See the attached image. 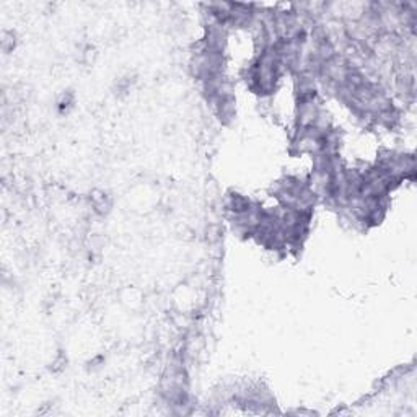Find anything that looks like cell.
I'll list each match as a JSON object with an SVG mask.
<instances>
[{
  "mask_svg": "<svg viewBox=\"0 0 417 417\" xmlns=\"http://www.w3.org/2000/svg\"><path fill=\"white\" fill-rule=\"evenodd\" d=\"M17 34L13 33V31H4L2 33V39H0V48H2V51L5 54H10L13 53V49L17 48Z\"/></svg>",
  "mask_w": 417,
  "mask_h": 417,
  "instance_id": "obj_4",
  "label": "cell"
},
{
  "mask_svg": "<svg viewBox=\"0 0 417 417\" xmlns=\"http://www.w3.org/2000/svg\"><path fill=\"white\" fill-rule=\"evenodd\" d=\"M74 103H75L74 93H72V91H65V93L61 95L59 101H57V108H59L61 113H67L70 108H74Z\"/></svg>",
  "mask_w": 417,
  "mask_h": 417,
  "instance_id": "obj_5",
  "label": "cell"
},
{
  "mask_svg": "<svg viewBox=\"0 0 417 417\" xmlns=\"http://www.w3.org/2000/svg\"><path fill=\"white\" fill-rule=\"evenodd\" d=\"M135 82H137L135 75H130V74L126 75V77L118 78V82H116V88H114L116 95H118V97H121V95H127Z\"/></svg>",
  "mask_w": 417,
  "mask_h": 417,
  "instance_id": "obj_3",
  "label": "cell"
},
{
  "mask_svg": "<svg viewBox=\"0 0 417 417\" xmlns=\"http://www.w3.org/2000/svg\"><path fill=\"white\" fill-rule=\"evenodd\" d=\"M254 206V201H251L250 197H246L240 193H228L225 197V207L230 212L231 215H238L248 212Z\"/></svg>",
  "mask_w": 417,
  "mask_h": 417,
  "instance_id": "obj_1",
  "label": "cell"
},
{
  "mask_svg": "<svg viewBox=\"0 0 417 417\" xmlns=\"http://www.w3.org/2000/svg\"><path fill=\"white\" fill-rule=\"evenodd\" d=\"M90 204H91V209L95 214L106 215L111 212L113 199H111V196L106 194L105 191H93L90 194Z\"/></svg>",
  "mask_w": 417,
  "mask_h": 417,
  "instance_id": "obj_2",
  "label": "cell"
}]
</instances>
